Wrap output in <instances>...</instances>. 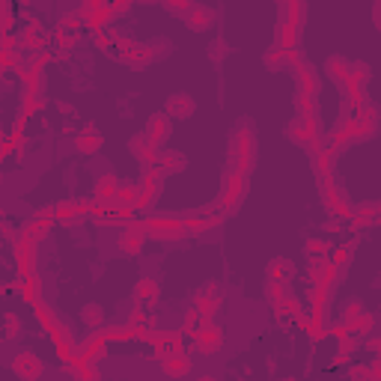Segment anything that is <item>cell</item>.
Instances as JSON below:
<instances>
[{
    "label": "cell",
    "instance_id": "obj_1",
    "mask_svg": "<svg viewBox=\"0 0 381 381\" xmlns=\"http://www.w3.org/2000/svg\"><path fill=\"white\" fill-rule=\"evenodd\" d=\"M203 381H212V378H203Z\"/></svg>",
    "mask_w": 381,
    "mask_h": 381
}]
</instances>
